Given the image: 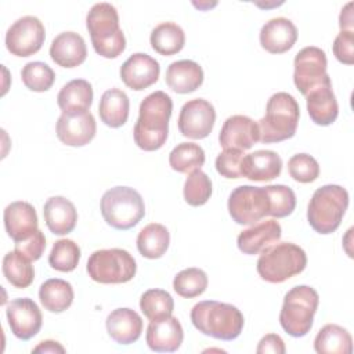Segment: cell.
Masks as SVG:
<instances>
[{"mask_svg": "<svg viewBox=\"0 0 354 354\" xmlns=\"http://www.w3.org/2000/svg\"><path fill=\"white\" fill-rule=\"evenodd\" d=\"M171 111L173 101L165 91L151 93L141 101L133 130L134 142L138 148L151 152L163 147L169 136Z\"/></svg>", "mask_w": 354, "mask_h": 354, "instance_id": "obj_1", "label": "cell"}, {"mask_svg": "<svg viewBox=\"0 0 354 354\" xmlns=\"http://www.w3.org/2000/svg\"><path fill=\"white\" fill-rule=\"evenodd\" d=\"M191 322L206 336L231 342L241 335L245 318L241 310L232 304L216 300H203L192 307Z\"/></svg>", "mask_w": 354, "mask_h": 354, "instance_id": "obj_2", "label": "cell"}, {"mask_svg": "<svg viewBox=\"0 0 354 354\" xmlns=\"http://www.w3.org/2000/svg\"><path fill=\"white\" fill-rule=\"evenodd\" d=\"M86 28L98 55L104 58H116L124 51L126 37L119 26L118 11L112 4H94L87 12Z\"/></svg>", "mask_w": 354, "mask_h": 354, "instance_id": "obj_3", "label": "cell"}, {"mask_svg": "<svg viewBox=\"0 0 354 354\" xmlns=\"http://www.w3.org/2000/svg\"><path fill=\"white\" fill-rule=\"evenodd\" d=\"M300 108L293 95L279 91L270 97L266 115L259 120L260 141L264 144L281 142L292 138L296 133Z\"/></svg>", "mask_w": 354, "mask_h": 354, "instance_id": "obj_4", "label": "cell"}, {"mask_svg": "<svg viewBox=\"0 0 354 354\" xmlns=\"http://www.w3.org/2000/svg\"><path fill=\"white\" fill-rule=\"evenodd\" d=\"M348 207V192L337 184L317 188L307 207V221L311 228L322 235L335 232Z\"/></svg>", "mask_w": 354, "mask_h": 354, "instance_id": "obj_5", "label": "cell"}, {"mask_svg": "<svg viewBox=\"0 0 354 354\" xmlns=\"http://www.w3.org/2000/svg\"><path fill=\"white\" fill-rule=\"evenodd\" d=\"M306 266L307 256L300 246L292 242H281L261 252L256 268L260 278L266 282L282 283L303 272Z\"/></svg>", "mask_w": 354, "mask_h": 354, "instance_id": "obj_6", "label": "cell"}, {"mask_svg": "<svg viewBox=\"0 0 354 354\" xmlns=\"http://www.w3.org/2000/svg\"><path fill=\"white\" fill-rule=\"evenodd\" d=\"M318 303L319 296L314 288L308 285H297L292 288L285 295L279 313V324L282 329L292 337L306 336L313 328Z\"/></svg>", "mask_w": 354, "mask_h": 354, "instance_id": "obj_7", "label": "cell"}, {"mask_svg": "<svg viewBox=\"0 0 354 354\" xmlns=\"http://www.w3.org/2000/svg\"><path fill=\"white\" fill-rule=\"evenodd\" d=\"M100 209L106 224L120 231L136 227L145 216V205L140 192L123 185L108 189L101 198Z\"/></svg>", "mask_w": 354, "mask_h": 354, "instance_id": "obj_8", "label": "cell"}, {"mask_svg": "<svg viewBox=\"0 0 354 354\" xmlns=\"http://www.w3.org/2000/svg\"><path fill=\"white\" fill-rule=\"evenodd\" d=\"M86 270L93 281L115 285L131 281L136 275L137 264L127 250L112 248L93 252L87 260Z\"/></svg>", "mask_w": 354, "mask_h": 354, "instance_id": "obj_9", "label": "cell"}, {"mask_svg": "<svg viewBox=\"0 0 354 354\" xmlns=\"http://www.w3.org/2000/svg\"><path fill=\"white\" fill-rule=\"evenodd\" d=\"M228 213L241 225H253L270 216V198L264 187L239 185L228 196Z\"/></svg>", "mask_w": 354, "mask_h": 354, "instance_id": "obj_10", "label": "cell"}, {"mask_svg": "<svg viewBox=\"0 0 354 354\" xmlns=\"http://www.w3.org/2000/svg\"><path fill=\"white\" fill-rule=\"evenodd\" d=\"M293 83L296 88L306 97L313 88L330 80L326 73V54L315 46L301 48L293 61Z\"/></svg>", "mask_w": 354, "mask_h": 354, "instance_id": "obj_11", "label": "cell"}, {"mask_svg": "<svg viewBox=\"0 0 354 354\" xmlns=\"http://www.w3.org/2000/svg\"><path fill=\"white\" fill-rule=\"evenodd\" d=\"M46 39L41 21L33 15L18 18L6 33V47L15 57H30L36 54Z\"/></svg>", "mask_w": 354, "mask_h": 354, "instance_id": "obj_12", "label": "cell"}, {"mask_svg": "<svg viewBox=\"0 0 354 354\" xmlns=\"http://www.w3.org/2000/svg\"><path fill=\"white\" fill-rule=\"evenodd\" d=\"M214 122V106L203 98H194L181 106L177 124L184 137L202 140L212 133Z\"/></svg>", "mask_w": 354, "mask_h": 354, "instance_id": "obj_13", "label": "cell"}, {"mask_svg": "<svg viewBox=\"0 0 354 354\" xmlns=\"http://www.w3.org/2000/svg\"><path fill=\"white\" fill-rule=\"evenodd\" d=\"M10 329L19 340H29L39 333L43 325V315L39 306L29 297L14 299L6 308Z\"/></svg>", "mask_w": 354, "mask_h": 354, "instance_id": "obj_14", "label": "cell"}, {"mask_svg": "<svg viewBox=\"0 0 354 354\" xmlns=\"http://www.w3.org/2000/svg\"><path fill=\"white\" fill-rule=\"evenodd\" d=\"M57 137L69 147L88 144L97 131V123L90 111L62 112L55 124Z\"/></svg>", "mask_w": 354, "mask_h": 354, "instance_id": "obj_15", "label": "cell"}, {"mask_svg": "<svg viewBox=\"0 0 354 354\" xmlns=\"http://www.w3.org/2000/svg\"><path fill=\"white\" fill-rule=\"evenodd\" d=\"M159 62L145 53H134L120 66L119 75L123 83L136 91H141L158 82Z\"/></svg>", "mask_w": 354, "mask_h": 354, "instance_id": "obj_16", "label": "cell"}, {"mask_svg": "<svg viewBox=\"0 0 354 354\" xmlns=\"http://www.w3.org/2000/svg\"><path fill=\"white\" fill-rule=\"evenodd\" d=\"M218 141L224 149H250L260 141L259 124L249 116L232 115L225 119L218 134Z\"/></svg>", "mask_w": 354, "mask_h": 354, "instance_id": "obj_17", "label": "cell"}, {"mask_svg": "<svg viewBox=\"0 0 354 354\" xmlns=\"http://www.w3.org/2000/svg\"><path fill=\"white\" fill-rule=\"evenodd\" d=\"M183 339V326L173 315L151 321L145 333L148 347L156 353H173L178 350Z\"/></svg>", "mask_w": 354, "mask_h": 354, "instance_id": "obj_18", "label": "cell"}, {"mask_svg": "<svg viewBox=\"0 0 354 354\" xmlns=\"http://www.w3.org/2000/svg\"><path fill=\"white\" fill-rule=\"evenodd\" d=\"M3 220L6 232L14 242L28 239L39 230L36 210L29 202L25 201H15L7 205Z\"/></svg>", "mask_w": 354, "mask_h": 354, "instance_id": "obj_19", "label": "cell"}, {"mask_svg": "<svg viewBox=\"0 0 354 354\" xmlns=\"http://www.w3.org/2000/svg\"><path fill=\"white\" fill-rule=\"evenodd\" d=\"M259 39L266 51L271 54H282L295 46L297 40V29L290 19L277 17L263 25Z\"/></svg>", "mask_w": 354, "mask_h": 354, "instance_id": "obj_20", "label": "cell"}, {"mask_svg": "<svg viewBox=\"0 0 354 354\" xmlns=\"http://www.w3.org/2000/svg\"><path fill=\"white\" fill-rule=\"evenodd\" d=\"M282 228L274 218L253 224V227L243 230L238 238V249L245 254H259L268 246L277 243L281 239Z\"/></svg>", "mask_w": 354, "mask_h": 354, "instance_id": "obj_21", "label": "cell"}, {"mask_svg": "<svg viewBox=\"0 0 354 354\" xmlns=\"http://www.w3.org/2000/svg\"><path fill=\"white\" fill-rule=\"evenodd\" d=\"M282 171L281 156L270 149H259L243 155L241 163L242 177L252 181H271Z\"/></svg>", "mask_w": 354, "mask_h": 354, "instance_id": "obj_22", "label": "cell"}, {"mask_svg": "<svg viewBox=\"0 0 354 354\" xmlns=\"http://www.w3.org/2000/svg\"><path fill=\"white\" fill-rule=\"evenodd\" d=\"M51 59L62 68H75L86 61L87 47L84 39L76 32H62L50 46Z\"/></svg>", "mask_w": 354, "mask_h": 354, "instance_id": "obj_23", "label": "cell"}, {"mask_svg": "<svg viewBox=\"0 0 354 354\" xmlns=\"http://www.w3.org/2000/svg\"><path fill=\"white\" fill-rule=\"evenodd\" d=\"M307 112L310 119L318 126L332 124L339 115V105L332 90V82L328 80L313 88L307 95Z\"/></svg>", "mask_w": 354, "mask_h": 354, "instance_id": "obj_24", "label": "cell"}, {"mask_svg": "<svg viewBox=\"0 0 354 354\" xmlns=\"http://www.w3.org/2000/svg\"><path fill=\"white\" fill-rule=\"evenodd\" d=\"M106 332L119 344H131L137 342L142 332V319L131 308L123 307L109 313L105 321Z\"/></svg>", "mask_w": 354, "mask_h": 354, "instance_id": "obj_25", "label": "cell"}, {"mask_svg": "<svg viewBox=\"0 0 354 354\" xmlns=\"http://www.w3.org/2000/svg\"><path fill=\"white\" fill-rule=\"evenodd\" d=\"M47 228L54 235H66L76 227L77 212L75 205L64 196H51L43 206Z\"/></svg>", "mask_w": 354, "mask_h": 354, "instance_id": "obj_26", "label": "cell"}, {"mask_svg": "<svg viewBox=\"0 0 354 354\" xmlns=\"http://www.w3.org/2000/svg\"><path fill=\"white\" fill-rule=\"evenodd\" d=\"M165 82L173 91L188 94L202 86L203 69L199 64L191 59L174 61L166 69Z\"/></svg>", "mask_w": 354, "mask_h": 354, "instance_id": "obj_27", "label": "cell"}, {"mask_svg": "<svg viewBox=\"0 0 354 354\" xmlns=\"http://www.w3.org/2000/svg\"><path fill=\"white\" fill-rule=\"evenodd\" d=\"M130 111V100L127 94L119 88L106 90L98 105L101 122L112 129H118L127 122Z\"/></svg>", "mask_w": 354, "mask_h": 354, "instance_id": "obj_28", "label": "cell"}, {"mask_svg": "<svg viewBox=\"0 0 354 354\" xmlns=\"http://www.w3.org/2000/svg\"><path fill=\"white\" fill-rule=\"evenodd\" d=\"M93 87L84 79H73L62 86L57 95V104L62 112L88 111L93 104Z\"/></svg>", "mask_w": 354, "mask_h": 354, "instance_id": "obj_29", "label": "cell"}, {"mask_svg": "<svg viewBox=\"0 0 354 354\" xmlns=\"http://www.w3.org/2000/svg\"><path fill=\"white\" fill-rule=\"evenodd\" d=\"M72 285L59 278H50L40 285L39 299L41 306L50 313H62L68 310L73 301Z\"/></svg>", "mask_w": 354, "mask_h": 354, "instance_id": "obj_30", "label": "cell"}, {"mask_svg": "<svg viewBox=\"0 0 354 354\" xmlns=\"http://www.w3.org/2000/svg\"><path fill=\"white\" fill-rule=\"evenodd\" d=\"M314 350L318 354H350L353 351L351 335L336 324H326L314 339Z\"/></svg>", "mask_w": 354, "mask_h": 354, "instance_id": "obj_31", "label": "cell"}, {"mask_svg": "<svg viewBox=\"0 0 354 354\" xmlns=\"http://www.w3.org/2000/svg\"><path fill=\"white\" fill-rule=\"evenodd\" d=\"M151 47L160 55H174L180 53L185 44V33L183 28L174 22H162L151 32Z\"/></svg>", "mask_w": 354, "mask_h": 354, "instance_id": "obj_32", "label": "cell"}, {"mask_svg": "<svg viewBox=\"0 0 354 354\" xmlns=\"http://www.w3.org/2000/svg\"><path fill=\"white\" fill-rule=\"evenodd\" d=\"M170 243V234L167 228L159 223H151L145 225L137 236V249L145 259L162 257Z\"/></svg>", "mask_w": 354, "mask_h": 354, "instance_id": "obj_33", "label": "cell"}, {"mask_svg": "<svg viewBox=\"0 0 354 354\" xmlns=\"http://www.w3.org/2000/svg\"><path fill=\"white\" fill-rule=\"evenodd\" d=\"M1 270L6 279L18 289L28 288L35 279V268L32 261L17 250L8 252L3 257Z\"/></svg>", "mask_w": 354, "mask_h": 354, "instance_id": "obj_34", "label": "cell"}, {"mask_svg": "<svg viewBox=\"0 0 354 354\" xmlns=\"http://www.w3.org/2000/svg\"><path fill=\"white\" fill-rule=\"evenodd\" d=\"M205 159V151L199 144L180 142L171 149L169 165L174 171L192 173L203 166Z\"/></svg>", "mask_w": 354, "mask_h": 354, "instance_id": "obj_35", "label": "cell"}, {"mask_svg": "<svg viewBox=\"0 0 354 354\" xmlns=\"http://www.w3.org/2000/svg\"><path fill=\"white\" fill-rule=\"evenodd\" d=\"M140 308L149 321H155L171 315L174 300L171 295L163 289H148L141 295Z\"/></svg>", "mask_w": 354, "mask_h": 354, "instance_id": "obj_36", "label": "cell"}, {"mask_svg": "<svg viewBox=\"0 0 354 354\" xmlns=\"http://www.w3.org/2000/svg\"><path fill=\"white\" fill-rule=\"evenodd\" d=\"M209 279L203 270L189 267L180 271L173 279L174 292L185 299H194L201 296L207 288Z\"/></svg>", "mask_w": 354, "mask_h": 354, "instance_id": "obj_37", "label": "cell"}, {"mask_svg": "<svg viewBox=\"0 0 354 354\" xmlns=\"http://www.w3.org/2000/svg\"><path fill=\"white\" fill-rule=\"evenodd\" d=\"M80 260V248L72 239H58L50 252L48 264L61 272L73 271Z\"/></svg>", "mask_w": 354, "mask_h": 354, "instance_id": "obj_38", "label": "cell"}, {"mask_svg": "<svg viewBox=\"0 0 354 354\" xmlns=\"http://www.w3.org/2000/svg\"><path fill=\"white\" fill-rule=\"evenodd\" d=\"M21 79L26 88L36 93H43L50 90L54 84L55 73L46 62L32 61L22 68Z\"/></svg>", "mask_w": 354, "mask_h": 354, "instance_id": "obj_39", "label": "cell"}, {"mask_svg": "<svg viewBox=\"0 0 354 354\" xmlns=\"http://www.w3.org/2000/svg\"><path fill=\"white\" fill-rule=\"evenodd\" d=\"M184 199L191 206L205 205L212 195V180L201 169L189 173L184 183Z\"/></svg>", "mask_w": 354, "mask_h": 354, "instance_id": "obj_40", "label": "cell"}, {"mask_svg": "<svg viewBox=\"0 0 354 354\" xmlns=\"http://www.w3.org/2000/svg\"><path fill=\"white\" fill-rule=\"evenodd\" d=\"M270 198V216L282 218L293 213L296 207V195L292 188L283 184L264 187Z\"/></svg>", "mask_w": 354, "mask_h": 354, "instance_id": "obj_41", "label": "cell"}, {"mask_svg": "<svg viewBox=\"0 0 354 354\" xmlns=\"http://www.w3.org/2000/svg\"><path fill=\"white\" fill-rule=\"evenodd\" d=\"M288 171L297 183H313L319 176L318 162L308 153H296L288 162Z\"/></svg>", "mask_w": 354, "mask_h": 354, "instance_id": "obj_42", "label": "cell"}, {"mask_svg": "<svg viewBox=\"0 0 354 354\" xmlns=\"http://www.w3.org/2000/svg\"><path fill=\"white\" fill-rule=\"evenodd\" d=\"M243 151L239 149H224L216 158V170L225 178H241V163Z\"/></svg>", "mask_w": 354, "mask_h": 354, "instance_id": "obj_43", "label": "cell"}, {"mask_svg": "<svg viewBox=\"0 0 354 354\" xmlns=\"http://www.w3.org/2000/svg\"><path fill=\"white\" fill-rule=\"evenodd\" d=\"M44 249H46V236L40 230H37L28 239L15 242V250L30 261L39 260L43 256Z\"/></svg>", "mask_w": 354, "mask_h": 354, "instance_id": "obj_44", "label": "cell"}, {"mask_svg": "<svg viewBox=\"0 0 354 354\" xmlns=\"http://www.w3.org/2000/svg\"><path fill=\"white\" fill-rule=\"evenodd\" d=\"M333 54L336 59L346 65L354 64V32L340 30L333 41Z\"/></svg>", "mask_w": 354, "mask_h": 354, "instance_id": "obj_45", "label": "cell"}, {"mask_svg": "<svg viewBox=\"0 0 354 354\" xmlns=\"http://www.w3.org/2000/svg\"><path fill=\"white\" fill-rule=\"evenodd\" d=\"M256 351H257V354H267V353L283 354L286 351V348H285V343L279 335L268 333L264 337H261V340L257 344Z\"/></svg>", "mask_w": 354, "mask_h": 354, "instance_id": "obj_46", "label": "cell"}, {"mask_svg": "<svg viewBox=\"0 0 354 354\" xmlns=\"http://www.w3.org/2000/svg\"><path fill=\"white\" fill-rule=\"evenodd\" d=\"M353 1L347 3L343 8H342V12L339 15V26H340V30H351L353 32Z\"/></svg>", "mask_w": 354, "mask_h": 354, "instance_id": "obj_47", "label": "cell"}, {"mask_svg": "<svg viewBox=\"0 0 354 354\" xmlns=\"http://www.w3.org/2000/svg\"><path fill=\"white\" fill-rule=\"evenodd\" d=\"M32 353H59V354H64L65 348L55 340H43L32 350Z\"/></svg>", "mask_w": 354, "mask_h": 354, "instance_id": "obj_48", "label": "cell"}, {"mask_svg": "<svg viewBox=\"0 0 354 354\" xmlns=\"http://www.w3.org/2000/svg\"><path fill=\"white\" fill-rule=\"evenodd\" d=\"M195 4V3H194ZM217 3H214V4H210V3H206V4H202V3H199V4H195L196 7H199V8H206V7H212V6H216Z\"/></svg>", "mask_w": 354, "mask_h": 354, "instance_id": "obj_49", "label": "cell"}]
</instances>
